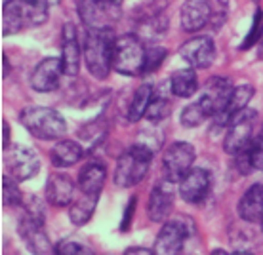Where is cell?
<instances>
[{"instance_id": "obj_1", "label": "cell", "mask_w": 263, "mask_h": 255, "mask_svg": "<svg viewBox=\"0 0 263 255\" xmlns=\"http://www.w3.org/2000/svg\"><path fill=\"white\" fill-rule=\"evenodd\" d=\"M50 4L44 0H6L2 8V34L21 33L48 21Z\"/></svg>"}, {"instance_id": "obj_2", "label": "cell", "mask_w": 263, "mask_h": 255, "mask_svg": "<svg viewBox=\"0 0 263 255\" xmlns=\"http://www.w3.org/2000/svg\"><path fill=\"white\" fill-rule=\"evenodd\" d=\"M153 154L155 151L141 143H136L124 154H120L115 168V185L120 189H130L141 183L149 173Z\"/></svg>"}, {"instance_id": "obj_3", "label": "cell", "mask_w": 263, "mask_h": 255, "mask_svg": "<svg viewBox=\"0 0 263 255\" xmlns=\"http://www.w3.org/2000/svg\"><path fill=\"white\" fill-rule=\"evenodd\" d=\"M112 46L115 38L107 31H88L84 36V61L93 79L103 80L112 69Z\"/></svg>"}, {"instance_id": "obj_4", "label": "cell", "mask_w": 263, "mask_h": 255, "mask_svg": "<svg viewBox=\"0 0 263 255\" xmlns=\"http://www.w3.org/2000/svg\"><path fill=\"white\" fill-rule=\"evenodd\" d=\"M77 12L88 31L111 33L122 17L119 0H79Z\"/></svg>"}, {"instance_id": "obj_5", "label": "cell", "mask_w": 263, "mask_h": 255, "mask_svg": "<svg viewBox=\"0 0 263 255\" xmlns=\"http://www.w3.org/2000/svg\"><path fill=\"white\" fill-rule=\"evenodd\" d=\"M21 124L25 126L27 131L36 139L52 141L61 139L67 131V124L63 116L53 109L48 107H29L21 112Z\"/></svg>"}, {"instance_id": "obj_6", "label": "cell", "mask_w": 263, "mask_h": 255, "mask_svg": "<svg viewBox=\"0 0 263 255\" xmlns=\"http://www.w3.org/2000/svg\"><path fill=\"white\" fill-rule=\"evenodd\" d=\"M145 48L138 34H124L115 38L112 46V69L126 76L143 72Z\"/></svg>"}, {"instance_id": "obj_7", "label": "cell", "mask_w": 263, "mask_h": 255, "mask_svg": "<svg viewBox=\"0 0 263 255\" xmlns=\"http://www.w3.org/2000/svg\"><path fill=\"white\" fill-rule=\"evenodd\" d=\"M254 122H256V111L252 109H242L231 118L223 141V149L227 154L237 156L238 152L246 151L250 147L254 139Z\"/></svg>"}, {"instance_id": "obj_8", "label": "cell", "mask_w": 263, "mask_h": 255, "mask_svg": "<svg viewBox=\"0 0 263 255\" xmlns=\"http://www.w3.org/2000/svg\"><path fill=\"white\" fill-rule=\"evenodd\" d=\"M4 166L8 173L17 181H27L39 173L40 158L25 145H10L4 149Z\"/></svg>"}, {"instance_id": "obj_9", "label": "cell", "mask_w": 263, "mask_h": 255, "mask_svg": "<svg viewBox=\"0 0 263 255\" xmlns=\"http://www.w3.org/2000/svg\"><path fill=\"white\" fill-rule=\"evenodd\" d=\"M193 162H195V149L191 143L187 141L172 143L162 158V170H164L166 179L179 183V179L193 168Z\"/></svg>"}, {"instance_id": "obj_10", "label": "cell", "mask_w": 263, "mask_h": 255, "mask_svg": "<svg viewBox=\"0 0 263 255\" xmlns=\"http://www.w3.org/2000/svg\"><path fill=\"white\" fill-rule=\"evenodd\" d=\"M174 198H176L174 181L164 177L162 181H158L153 187L151 194H149V202H147V215H149V219L155 223L166 221L172 213V208H174Z\"/></svg>"}, {"instance_id": "obj_11", "label": "cell", "mask_w": 263, "mask_h": 255, "mask_svg": "<svg viewBox=\"0 0 263 255\" xmlns=\"http://www.w3.org/2000/svg\"><path fill=\"white\" fill-rule=\"evenodd\" d=\"M210 173L202 168H191L179 179V194L187 204H200L210 192Z\"/></svg>"}, {"instance_id": "obj_12", "label": "cell", "mask_w": 263, "mask_h": 255, "mask_svg": "<svg viewBox=\"0 0 263 255\" xmlns=\"http://www.w3.org/2000/svg\"><path fill=\"white\" fill-rule=\"evenodd\" d=\"M179 53L193 69H208L216 59V44L210 36H195L179 48Z\"/></svg>"}, {"instance_id": "obj_13", "label": "cell", "mask_w": 263, "mask_h": 255, "mask_svg": "<svg viewBox=\"0 0 263 255\" xmlns=\"http://www.w3.org/2000/svg\"><path fill=\"white\" fill-rule=\"evenodd\" d=\"M82 55H84V50L80 48L77 27L72 23H65L61 31V63H63V72L67 76L79 74Z\"/></svg>"}, {"instance_id": "obj_14", "label": "cell", "mask_w": 263, "mask_h": 255, "mask_svg": "<svg viewBox=\"0 0 263 255\" xmlns=\"http://www.w3.org/2000/svg\"><path fill=\"white\" fill-rule=\"evenodd\" d=\"M61 74H65L61 57H48L44 61H40L36 69L33 71V74H31V86H33V90H36L40 93H50L60 88Z\"/></svg>"}, {"instance_id": "obj_15", "label": "cell", "mask_w": 263, "mask_h": 255, "mask_svg": "<svg viewBox=\"0 0 263 255\" xmlns=\"http://www.w3.org/2000/svg\"><path fill=\"white\" fill-rule=\"evenodd\" d=\"M233 90L235 88L223 76H214V79H210L206 82L202 95H200V101L206 107V111L210 112V116H217L219 112H223V109L229 103Z\"/></svg>"}, {"instance_id": "obj_16", "label": "cell", "mask_w": 263, "mask_h": 255, "mask_svg": "<svg viewBox=\"0 0 263 255\" xmlns=\"http://www.w3.org/2000/svg\"><path fill=\"white\" fill-rule=\"evenodd\" d=\"M20 232L23 242L27 244V248L33 253H48L52 249L46 230H44V219L42 217L25 213L23 219L20 221Z\"/></svg>"}, {"instance_id": "obj_17", "label": "cell", "mask_w": 263, "mask_h": 255, "mask_svg": "<svg viewBox=\"0 0 263 255\" xmlns=\"http://www.w3.org/2000/svg\"><path fill=\"white\" fill-rule=\"evenodd\" d=\"M187 240V227L181 219L164 223V227L160 229L155 242V251L157 253H181Z\"/></svg>"}, {"instance_id": "obj_18", "label": "cell", "mask_w": 263, "mask_h": 255, "mask_svg": "<svg viewBox=\"0 0 263 255\" xmlns=\"http://www.w3.org/2000/svg\"><path fill=\"white\" fill-rule=\"evenodd\" d=\"M212 12L214 8L210 0H185L181 8V27L187 33H197L212 21Z\"/></svg>"}, {"instance_id": "obj_19", "label": "cell", "mask_w": 263, "mask_h": 255, "mask_svg": "<svg viewBox=\"0 0 263 255\" xmlns=\"http://www.w3.org/2000/svg\"><path fill=\"white\" fill-rule=\"evenodd\" d=\"M46 200L52 206H69L74 200V183L67 173H52L46 181Z\"/></svg>"}, {"instance_id": "obj_20", "label": "cell", "mask_w": 263, "mask_h": 255, "mask_svg": "<svg viewBox=\"0 0 263 255\" xmlns=\"http://www.w3.org/2000/svg\"><path fill=\"white\" fill-rule=\"evenodd\" d=\"M107 171L105 166L98 160H92L82 166L79 173V190L86 194H101V189L105 185Z\"/></svg>"}, {"instance_id": "obj_21", "label": "cell", "mask_w": 263, "mask_h": 255, "mask_svg": "<svg viewBox=\"0 0 263 255\" xmlns=\"http://www.w3.org/2000/svg\"><path fill=\"white\" fill-rule=\"evenodd\" d=\"M238 215L248 223L261 221L263 217V185H252L238 202Z\"/></svg>"}, {"instance_id": "obj_22", "label": "cell", "mask_w": 263, "mask_h": 255, "mask_svg": "<svg viewBox=\"0 0 263 255\" xmlns=\"http://www.w3.org/2000/svg\"><path fill=\"white\" fill-rule=\"evenodd\" d=\"M84 156V149L80 143L69 141V139H58V143L50 151V162L55 168H71Z\"/></svg>"}, {"instance_id": "obj_23", "label": "cell", "mask_w": 263, "mask_h": 255, "mask_svg": "<svg viewBox=\"0 0 263 255\" xmlns=\"http://www.w3.org/2000/svg\"><path fill=\"white\" fill-rule=\"evenodd\" d=\"M170 92L178 97H191L198 90V79L195 69H179L174 71L170 76Z\"/></svg>"}, {"instance_id": "obj_24", "label": "cell", "mask_w": 263, "mask_h": 255, "mask_svg": "<svg viewBox=\"0 0 263 255\" xmlns=\"http://www.w3.org/2000/svg\"><path fill=\"white\" fill-rule=\"evenodd\" d=\"M99 194H86L80 192V197L77 200H72L71 208H69V217H71L72 225H86L92 219V215L96 213V206H98Z\"/></svg>"}, {"instance_id": "obj_25", "label": "cell", "mask_w": 263, "mask_h": 255, "mask_svg": "<svg viewBox=\"0 0 263 255\" xmlns=\"http://www.w3.org/2000/svg\"><path fill=\"white\" fill-rule=\"evenodd\" d=\"M168 21L162 12H151L143 15L141 21L138 23V36L145 40H157L164 34Z\"/></svg>"}, {"instance_id": "obj_26", "label": "cell", "mask_w": 263, "mask_h": 255, "mask_svg": "<svg viewBox=\"0 0 263 255\" xmlns=\"http://www.w3.org/2000/svg\"><path fill=\"white\" fill-rule=\"evenodd\" d=\"M153 93L155 92H153V88L149 84L139 86L138 90H136L130 105H128V111H126L128 122H139V120L145 116V112H147L149 103H151V99H153Z\"/></svg>"}, {"instance_id": "obj_27", "label": "cell", "mask_w": 263, "mask_h": 255, "mask_svg": "<svg viewBox=\"0 0 263 255\" xmlns=\"http://www.w3.org/2000/svg\"><path fill=\"white\" fill-rule=\"evenodd\" d=\"M206 118H210V112L206 111V107L202 105L200 99H198L197 103L187 105L181 111V124L185 128H197L202 122H206Z\"/></svg>"}, {"instance_id": "obj_28", "label": "cell", "mask_w": 263, "mask_h": 255, "mask_svg": "<svg viewBox=\"0 0 263 255\" xmlns=\"http://www.w3.org/2000/svg\"><path fill=\"white\" fill-rule=\"evenodd\" d=\"M170 99H168V95H162V93L155 92L153 93V99L151 103H149V109H147V112H145V116L149 118L151 122H160V120H164L168 114H170Z\"/></svg>"}, {"instance_id": "obj_29", "label": "cell", "mask_w": 263, "mask_h": 255, "mask_svg": "<svg viewBox=\"0 0 263 255\" xmlns=\"http://www.w3.org/2000/svg\"><path fill=\"white\" fill-rule=\"evenodd\" d=\"M261 38H263V12L257 8L256 13H254V19H252L250 31H248V34L244 36L242 44H240V50H250Z\"/></svg>"}, {"instance_id": "obj_30", "label": "cell", "mask_w": 263, "mask_h": 255, "mask_svg": "<svg viewBox=\"0 0 263 255\" xmlns=\"http://www.w3.org/2000/svg\"><path fill=\"white\" fill-rule=\"evenodd\" d=\"M17 183L20 181L10 175V173L2 177V204L4 206H15V204L21 202V192Z\"/></svg>"}, {"instance_id": "obj_31", "label": "cell", "mask_w": 263, "mask_h": 255, "mask_svg": "<svg viewBox=\"0 0 263 255\" xmlns=\"http://www.w3.org/2000/svg\"><path fill=\"white\" fill-rule=\"evenodd\" d=\"M164 59H166L164 48L153 46V48H149V50H145V63H143V72H141V74L157 71L158 67L162 65V61H164Z\"/></svg>"}, {"instance_id": "obj_32", "label": "cell", "mask_w": 263, "mask_h": 255, "mask_svg": "<svg viewBox=\"0 0 263 255\" xmlns=\"http://www.w3.org/2000/svg\"><path fill=\"white\" fill-rule=\"evenodd\" d=\"M248 152H250V160L254 170L263 171V128L254 135L250 147H248Z\"/></svg>"}, {"instance_id": "obj_33", "label": "cell", "mask_w": 263, "mask_h": 255, "mask_svg": "<svg viewBox=\"0 0 263 255\" xmlns=\"http://www.w3.org/2000/svg\"><path fill=\"white\" fill-rule=\"evenodd\" d=\"M136 202H138V198L130 197V200H128V204H126L124 215H122L120 230H128V229H130V223H132V219H134V213H136Z\"/></svg>"}, {"instance_id": "obj_34", "label": "cell", "mask_w": 263, "mask_h": 255, "mask_svg": "<svg viewBox=\"0 0 263 255\" xmlns=\"http://www.w3.org/2000/svg\"><path fill=\"white\" fill-rule=\"evenodd\" d=\"M55 253H92V249L77 242H65L55 249Z\"/></svg>"}, {"instance_id": "obj_35", "label": "cell", "mask_w": 263, "mask_h": 255, "mask_svg": "<svg viewBox=\"0 0 263 255\" xmlns=\"http://www.w3.org/2000/svg\"><path fill=\"white\" fill-rule=\"evenodd\" d=\"M6 147H10V126L4 120L2 122V149H6Z\"/></svg>"}, {"instance_id": "obj_36", "label": "cell", "mask_w": 263, "mask_h": 255, "mask_svg": "<svg viewBox=\"0 0 263 255\" xmlns=\"http://www.w3.org/2000/svg\"><path fill=\"white\" fill-rule=\"evenodd\" d=\"M126 255H132V253H147V255H153L157 253V251H153V249H145V248H128L124 251Z\"/></svg>"}, {"instance_id": "obj_37", "label": "cell", "mask_w": 263, "mask_h": 255, "mask_svg": "<svg viewBox=\"0 0 263 255\" xmlns=\"http://www.w3.org/2000/svg\"><path fill=\"white\" fill-rule=\"evenodd\" d=\"M8 72H10V63H8V55L2 53V79H6Z\"/></svg>"}, {"instance_id": "obj_38", "label": "cell", "mask_w": 263, "mask_h": 255, "mask_svg": "<svg viewBox=\"0 0 263 255\" xmlns=\"http://www.w3.org/2000/svg\"><path fill=\"white\" fill-rule=\"evenodd\" d=\"M257 57L263 59V38L259 40V52H257Z\"/></svg>"}, {"instance_id": "obj_39", "label": "cell", "mask_w": 263, "mask_h": 255, "mask_svg": "<svg viewBox=\"0 0 263 255\" xmlns=\"http://www.w3.org/2000/svg\"><path fill=\"white\" fill-rule=\"evenodd\" d=\"M44 2H48V4H50V6H55V4H58V2H60V0H44Z\"/></svg>"}, {"instance_id": "obj_40", "label": "cell", "mask_w": 263, "mask_h": 255, "mask_svg": "<svg viewBox=\"0 0 263 255\" xmlns=\"http://www.w3.org/2000/svg\"><path fill=\"white\" fill-rule=\"evenodd\" d=\"M261 230H263V217H261Z\"/></svg>"}]
</instances>
